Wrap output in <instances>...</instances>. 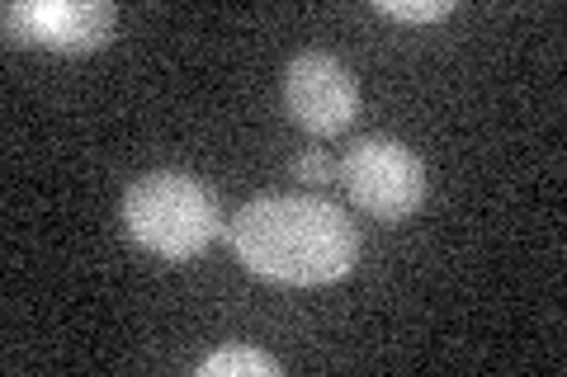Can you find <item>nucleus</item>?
<instances>
[{"instance_id":"7ed1b4c3","label":"nucleus","mask_w":567,"mask_h":377,"mask_svg":"<svg viewBox=\"0 0 567 377\" xmlns=\"http://www.w3.org/2000/svg\"><path fill=\"white\" fill-rule=\"evenodd\" d=\"M346 199L374 222L398 227L425 203V166L398 137H360L336 166Z\"/></svg>"},{"instance_id":"f03ea898","label":"nucleus","mask_w":567,"mask_h":377,"mask_svg":"<svg viewBox=\"0 0 567 377\" xmlns=\"http://www.w3.org/2000/svg\"><path fill=\"white\" fill-rule=\"evenodd\" d=\"M123 227H128L133 245L171 264L204 255L227 231L218 193L204 179L181 170H156L133 179L128 193H123Z\"/></svg>"},{"instance_id":"39448f33","label":"nucleus","mask_w":567,"mask_h":377,"mask_svg":"<svg viewBox=\"0 0 567 377\" xmlns=\"http://www.w3.org/2000/svg\"><path fill=\"white\" fill-rule=\"evenodd\" d=\"M118 10L110 0H10L6 43L52 48V52H95L114 39Z\"/></svg>"},{"instance_id":"0eeeda50","label":"nucleus","mask_w":567,"mask_h":377,"mask_svg":"<svg viewBox=\"0 0 567 377\" xmlns=\"http://www.w3.org/2000/svg\"><path fill=\"white\" fill-rule=\"evenodd\" d=\"M374 10L398 24H440L454 14V0H374Z\"/></svg>"},{"instance_id":"6e6552de","label":"nucleus","mask_w":567,"mask_h":377,"mask_svg":"<svg viewBox=\"0 0 567 377\" xmlns=\"http://www.w3.org/2000/svg\"><path fill=\"white\" fill-rule=\"evenodd\" d=\"M331 175H336V166L327 151H303L293 160V179H303V185H327Z\"/></svg>"},{"instance_id":"423d86ee","label":"nucleus","mask_w":567,"mask_h":377,"mask_svg":"<svg viewBox=\"0 0 567 377\" xmlns=\"http://www.w3.org/2000/svg\"><path fill=\"white\" fill-rule=\"evenodd\" d=\"M199 377H279V358L260 354V349H246V345H227L218 354H208L194 364Z\"/></svg>"},{"instance_id":"20e7f679","label":"nucleus","mask_w":567,"mask_h":377,"mask_svg":"<svg viewBox=\"0 0 567 377\" xmlns=\"http://www.w3.org/2000/svg\"><path fill=\"white\" fill-rule=\"evenodd\" d=\"M284 109L303 133L336 137L360 114V85H354L341 57L308 48L284 66Z\"/></svg>"},{"instance_id":"f257e3e1","label":"nucleus","mask_w":567,"mask_h":377,"mask_svg":"<svg viewBox=\"0 0 567 377\" xmlns=\"http://www.w3.org/2000/svg\"><path fill=\"white\" fill-rule=\"evenodd\" d=\"M227 241L251 274L284 289H322L346 279L360 260V227L336 203L303 193L251 199L227 222Z\"/></svg>"}]
</instances>
